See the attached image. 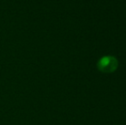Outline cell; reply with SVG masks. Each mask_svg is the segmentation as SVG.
Here are the masks:
<instances>
[{"mask_svg": "<svg viewBox=\"0 0 126 125\" xmlns=\"http://www.w3.org/2000/svg\"><path fill=\"white\" fill-rule=\"evenodd\" d=\"M118 66V62L116 57L112 56H106L99 60L97 63L98 69L101 71L102 73L109 74L112 73L117 69Z\"/></svg>", "mask_w": 126, "mask_h": 125, "instance_id": "obj_1", "label": "cell"}]
</instances>
